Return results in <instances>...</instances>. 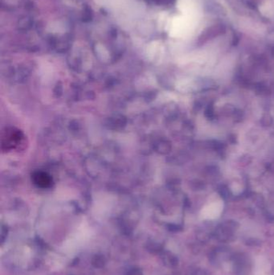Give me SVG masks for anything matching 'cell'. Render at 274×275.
Returning a JSON list of instances; mask_svg holds the SVG:
<instances>
[{
    "mask_svg": "<svg viewBox=\"0 0 274 275\" xmlns=\"http://www.w3.org/2000/svg\"><path fill=\"white\" fill-rule=\"evenodd\" d=\"M223 209H224V202L222 200H217L204 206L200 215L203 219L214 220L221 216Z\"/></svg>",
    "mask_w": 274,
    "mask_h": 275,
    "instance_id": "obj_1",
    "label": "cell"
},
{
    "mask_svg": "<svg viewBox=\"0 0 274 275\" xmlns=\"http://www.w3.org/2000/svg\"><path fill=\"white\" fill-rule=\"evenodd\" d=\"M269 263L267 262L266 259L260 258L259 260L257 262L255 275H267V273L269 271Z\"/></svg>",
    "mask_w": 274,
    "mask_h": 275,
    "instance_id": "obj_2",
    "label": "cell"
}]
</instances>
